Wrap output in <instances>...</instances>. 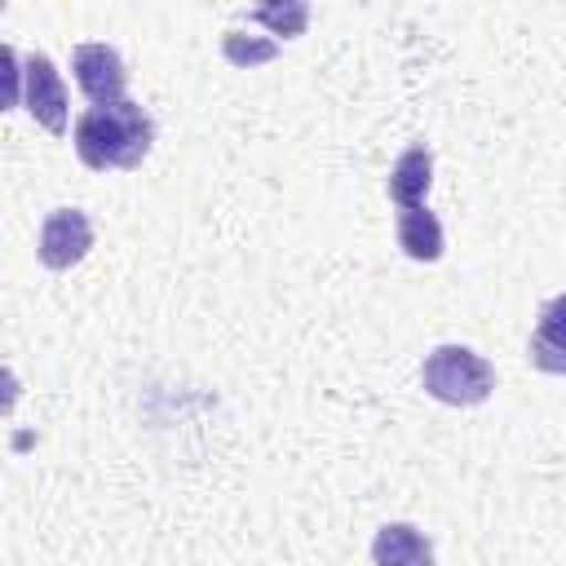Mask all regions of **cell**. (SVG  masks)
Returning a JSON list of instances; mask_svg holds the SVG:
<instances>
[{"label":"cell","instance_id":"cell-1","mask_svg":"<svg viewBox=\"0 0 566 566\" xmlns=\"http://www.w3.org/2000/svg\"><path fill=\"white\" fill-rule=\"evenodd\" d=\"M150 142H155V119L137 106V102H111V106H88L80 119H75V155L93 168V172H106V168H142V159L150 155Z\"/></svg>","mask_w":566,"mask_h":566},{"label":"cell","instance_id":"cell-6","mask_svg":"<svg viewBox=\"0 0 566 566\" xmlns=\"http://www.w3.org/2000/svg\"><path fill=\"white\" fill-rule=\"evenodd\" d=\"M526 358L539 371H548V376H566V292L553 296L539 310V323H535V336H531Z\"/></svg>","mask_w":566,"mask_h":566},{"label":"cell","instance_id":"cell-4","mask_svg":"<svg viewBox=\"0 0 566 566\" xmlns=\"http://www.w3.org/2000/svg\"><path fill=\"white\" fill-rule=\"evenodd\" d=\"M71 71H75L80 93H84L93 106L124 102L128 71H124V57H119L111 44H75V53H71Z\"/></svg>","mask_w":566,"mask_h":566},{"label":"cell","instance_id":"cell-11","mask_svg":"<svg viewBox=\"0 0 566 566\" xmlns=\"http://www.w3.org/2000/svg\"><path fill=\"white\" fill-rule=\"evenodd\" d=\"M221 49H226V57H230L234 66H256V62H270V57L279 53L274 40H256V35H243V31H226Z\"/></svg>","mask_w":566,"mask_h":566},{"label":"cell","instance_id":"cell-5","mask_svg":"<svg viewBox=\"0 0 566 566\" xmlns=\"http://www.w3.org/2000/svg\"><path fill=\"white\" fill-rule=\"evenodd\" d=\"M22 106L49 133H66V84H62V71L44 53L22 57Z\"/></svg>","mask_w":566,"mask_h":566},{"label":"cell","instance_id":"cell-8","mask_svg":"<svg viewBox=\"0 0 566 566\" xmlns=\"http://www.w3.org/2000/svg\"><path fill=\"white\" fill-rule=\"evenodd\" d=\"M371 562L376 566H433V548L411 522H389L371 539Z\"/></svg>","mask_w":566,"mask_h":566},{"label":"cell","instance_id":"cell-9","mask_svg":"<svg viewBox=\"0 0 566 566\" xmlns=\"http://www.w3.org/2000/svg\"><path fill=\"white\" fill-rule=\"evenodd\" d=\"M398 248L411 261H438L442 256V221L420 208H398Z\"/></svg>","mask_w":566,"mask_h":566},{"label":"cell","instance_id":"cell-3","mask_svg":"<svg viewBox=\"0 0 566 566\" xmlns=\"http://www.w3.org/2000/svg\"><path fill=\"white\" fill-rule=\"evenodd\" d=\"M93 248V221L80 212V208H53L40 226V239H35V252L49 270H71L88 256Z\"/></svg>","mask_w":566,"mask_h":566},{"label":"cell","instance_id":"cell-10","mask_svg":"<svg viewBox=\"0 0 566 566\" xmlns=\"http://www.w3.org/2000/svg\"><path fill=\"white\" fill-rule=\"evenodd\" d=\"M248 18H252V22H265V27H270L274 35H283V40H292V35L305 31L310 9H305L301 0H292V4H261V9H252Z\"/></svg>","mask_w":566,"mask_h":566},{"label":"cell","instance_id":"cell-7","mask_svg":"<svg viewBox=\"0 0 566 566\" xmlns=\"http://www.w3.org/2000/svg\"><path fill=\"white\" fill-rule=\"evenodd\" d=\"M429 186H433V155H429V146H407L402 155H398V164L389 168V181H385V190H389V199L398 203V208H420L424 203V195H429Z\"/></svg>","mask_w":566,"mask_h":566},{"label":"cell","instance_id":"cell-2","mask_svg":"<svg viewBox=\"0 0 566 566\" xmlns=\"http://www.w3.org/2000/svg\"><path fill=\"white\" fill-rule=\"evenodd\" d=\"M424 394L447 407H478L495 389V367L469 345H438L420 367Z\"/></svg>","mask_w":566,"mask_h":566}]
</instances>
